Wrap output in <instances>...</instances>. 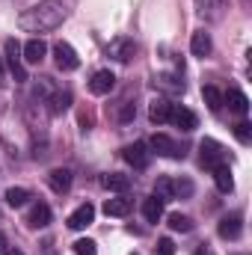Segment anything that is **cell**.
Segmentation results:
<instances>
[{"mask_svg":"<svg viewBox=\"0 0 252 255\" xmlns=\"http://www.w3.org/2000/svg\"><path fill=\"white\" fill-rule=\"evenodd\" d=\"M157 255H175V244L169 238H160L157 241Z\"/></svg>","mask_w":252,"mask_h":255,"instance_id":"obj_32","label":"cell"},{"mask_svg":"<svg viewBox=\"0 0 252 255\" xmlns=\"http://www.w3.org/2000/svg\"><path fill=\"white\" fill-rule=\"evenodd\" d=\"M6 83V71H3V63H0V86Z\"/></svg>","mask_w":252,"mask_h":255,"instance_id":"obj_37","label":"cell"},{"mask_svg":"<svg viewBox=\"0 0 252 255\" xmlns=\"http://www.w3.org/2000/svg\"><path fill=\"white\" fill-rule=\"evenodd\" d=\"M54 57H57V68H60V71H74V68L80 65L77 51H74L68 42H57V45H54Z\"/></svg>","mask_w":252,"mask_h":255,"instance_id":"obj_6","label":"cell"},{"mask_svg":"<svg viewBox=\"0 0 252 255\" xmlns=\"http://www.w3.org/2000/svg\"><path fill=\"white\" fill-rule=\"evenodd\" d=\"M217 232H220V238H226V241H238V238L244 235V217H241V214H226V217L220 220Z\"/></svg>","mask_w":252,"mask_h":255,"instance_id":"obj_8","label":"cell"},{"mask_svg":"<svg viewBox=\"0 0 252 255\" xmlns=\"http://www.w3.org/2000/svg\"><path fill=\"white\" fill-rule=\"evenodd\" d=\"M125 160L133 166V169H145V166L151 163V151H148L145 142H133V145L125 148Z\"/></svg>","mask_w":252,"mask_h":255,"instance_id":"obj_9","label":"cell"},{"mask_svg":"<svg viewBox=\"0 0 252 255\" xmlns=\"http://www.w3.org/2000/svg\"><path fill=\"white\" fill-rule=\"evenodd\" d=\"M136 116V107L130 104V101H122V113H119V122H130Z\"/></svg>","mask_w":252,"mask_h":255,"instance_id":"obj_33","label":"cell"},{"mask_svg":"<svg viewBox=\"0 0 252 255\" xmlns=\"http://www.w3.org/2000/svg\"><path fill=\"white\" fill-rule=\"evenodd\" d=\"M101 184H104L107 190H113V193H125V190H130V175L110 172V175H104V178H101Z\"/></svg>","mask_w":252,"mask_h":255,"instance_id":"obj_19","label":"cell"},{"mask_svg":"<svg viewBox=\"0 0 252 255\" xmlns=\"http://www.w3.org/2000/svg\"><path fill=\"white\" fill-rule=\"evenodd\" d=\"M21 54H24V57H21L24 63L39 65L42 60H45V54H48V45H45L42 39H30V42H27V45L21 48Z\"/></svg>","mask_w":252,"mask_h":255,"instance_id":"obj_12","label":"cell"},{"mask_svg":"<svg viewBox=\"0 0 252 255\" xmlns=\"http://www.w3.org/2000/svg\"><path fill=\"white\" fill-rule=\"evenodd\" d=\"M169 122L175 128H181V130H193V128L199 125V119H196V113L187 110V107H181V104H172V113H169Z\"/></svg>","mask_w":252,"mask_h":255,"instance_id":"obj_11","label":"cell"},{"mask_svg":"<svg viewBox=\"0 0 252 255\" xmlns=\"http://www.w3.org/2000/svg\"><path fill=\"white\" fill-rule=\"evenodd\" d=\"M39 255H57V241L54 238H42L39 241Z\"/></svg>","mask_w":252,"mask_h":255,"instance_id":"obj_31","label":"cell"},{"mask_svg":"<svg viewBox=\"0 0 252 255\" xmlns=\"http://www.w3.org/2000/svg\"><path fill=\"white\" fill-rule=\"evenodd\" d=\"M27 199H30V190L27 187H9L6 190V205H12V208H24Z\"/></svg>","mask_w":252,"mask_h":255,"instance_id":"obj_26","label":"cell"},{"mask_svg":"<svg viewBox=\"0 0 252 255\" xmlns=\"http://www.w3.org/2000/svg\"><path fill=\"white\" fill-rule=\"evenodd\" d=\"M92 220H95V208L86 202V205H80L77 211H71V217H68V229H71V232H80V229L92 226Z\"/></svg>","mask_w":252,"mask_h":255,"instance_id":"obj_10","label":"cell"},{"mask_svg":"<svg viewBox=\"0 0 252 255\" xmlns=\"http://www.w3.org/2000/svg\"><path fill=\"white\" fill-rule=\"evenodd\" d=\"M107 57H113L116 63H130V60L136 57V45H133V39H127V36H116V39H110V45H107Z\"/></svg>","mask_w":252,"mask_h":255,"instance_id":"obj_4","label":"cell"},{"mask_svg":"<svg viewBox=\"0 0 252 255\" xmlns=\"http://www.w3.org/2000/svg\"><path fill=\"white\" fill-rule=\"evenodd\" d=\"M193 190H196V187H193L190 178H175V181H172V193H175V199H190Z\"/></svg>","mask_w":252,"mask_h":255,"instance_id":"obj_27","label":"cell"},{"mask_svg":"<svg viewBox=\"0 0 252 255\" xmlns=\"http://www.w3.org/2000/svg\"><path fill=\"white\" fill-rule=\"evenodd\" d=\"M104 214L107 217H127L130 214V199H107L104 202Z\"/></svg>","mask_w":252,"mask_h":255,"instance_id":"obj_22","label":"cell"},{"mask_svg":"<svg viewBox=\"0 0 252 255\" xmlns=\"http://www.w3.org/2000/svg\"><path fill=\"white\" fill-rule=\"evenodd\" d=\"M71 181H74V175H71V169H65V166L51 169V175H48V184H51V190L54 193H68Z\"/></svg>","mask_w":252,"mask_h":255,"instance_id":"obj_13","label":"cell"},{"mask_svg":"<svg viewBox=\"0 0 252 255\" xmlns=\"http://www.w3.org/2000/svg\"><path fill=\"white\" fill-rule=\"evenodd\" d=\"M3 48H6V65H9L15 83H24V80H27V68H24V60H21V45H18L15 39H6Z\"/></svg>","mask_w":252,"mask_h":255,"instance_id":"obj_3","label":"cell"},{"mask_svg":"<svg viewBox=\"0 0 252 255\" xmlns=\"http://www.w3.org/2000/svg\"><path fill=\"white\" fill-rule=\"evenodd\" d=\"M154 196H157L160 202H172V199H175V193H172V178H169V175H160V178L154 181Z\"/></svg>","mask_w":252,"mask_h":255,"instance_id":"obj_25","label":"cell"},{"mask_svg":"<svg viewBox=\"0 0 252 255\" xmlns=\"http://www.w3.org/2000/svg\"><path fill=\"white\" fill-rule=\"evenodd\" d=\"M6 253V235H3V232H0V255Z\"/></svg>","mask_w":252,"mask_h":255,"instance_id":"obj_35","label":"cell"},{"mask_svg":"<svg viewBox=\"0 0 252 255\" xmlns=\"http://www.w3.org/2000/svg\"><path fill=\"white\" fill-rule=\"evenodd\" d=\"M202 98H205V104H208L211 113H220V110H223V92H220L217 86H205V89H202Z\"/></svg>","mask_w":252,"mask_h":255,"instance_id":"obj_24","label":"cell"},{"mask_svg":"<svg viewBox=\"0 0 252 255\" xmlns=\"http://www.w3.org/2000/svg\"><path fill=\"white\" fill-rule=\"evenodd\" d=\"M214 181H217V190L220 193H232L235 190V178H232V169H229L226 163L214 169Z\"/></svg>","mask_w":252,"mask_h":255,"instance_id":"obj_21","label":"cell"},{"mask_svg":"<svg viewBox=\"0 0 252 255\" xmlns=\"http://www.w3.org/2000/svg\"><path fill=\"white\" fill-rule=\"evenodd\" d=\"M154 86H157V89H163V92H172V95L184 92V80H181L178 74H169V71L157 74V77H154Z\"/></svg>","mask_w":252,"mask_h":255,"instance_id":"obj_16","label":"cell"},{"mask_svg":"<svg viewBox=\"0 0 252 255\" xmlns=\"http://www.w3.org/2000/svg\"><path fill=\"white\" fill-rule=\"evenodd\" d=\"M169 229L184 235V232L193 229V223H190V217H184V214H169Z\"/></svg>","mask_w":252,"mask_h":255,"instance_id":"obj_28","label":"cell"},{"mask_svg":"<svg viewBox=\"0 0 252 255\" xmlns=\"http://www.w3.org/2000/svg\"><path fill=\"white\" fill-rule=\"evenodd\" d=\"M48 223H51V208H48L45 202L33 205L30 214H27V226H30V229H45Z\"/></svg>","mask_w":252,"mask_h":255,"instance_id":"obj_15","label":"cell"},{"mask_svg":"<svg viewBox=\"0 0 252 255\" xmlns=\"http://www.w3.org/2000/svg\"><path fill=\"white\" fill-rule=\"evenodd\" d=\"M3 255H24V253H21V250H15V247H12V250H6V253H3Z\"/></svg>","mask_w":252,"mask_h":255,"instance_id":"obj_36","label":"cell"},{"mask_svg":"<svg viewBox=\"0 0 252 255\" xmlns=\"http://www.w3.org/2000/svg\"><path fill=\"white\" fill-rule=\"evenodd\" d=\"M199 151H202V166L211 169V172L226 163V148H223L217 139H211V136H205V139L199 142Z\"/></svg>","mask_w":252,"mask_h":255,"instance_id":"obj_2","label":"cell"},{"mask_svg":"<svg viewBox=\"0 0 252 255\" xmlns=\"http://www.w3.org/2000/svg\"><path fill=\"white\" fill-rule=\"evenodd\" d=\"M190 51H193V57H208L211 54V36L205 33V30H196L193 33V39H190Z\"/></svg>","mask_w":252,"mask_h":255,"instance_id":"obj_18","label":"cell"},{"mask_svg":"<svg viewBox=\"0 0 252 255\" xmlns=\"http://www.w3.org/2000/svg\"><path fill=\"white\" fill-rule=\"evenodd\" d=\"M48 101H51V113L60 116V113H65V110L71 107V92H68V89H57Z\"/></svg>","mask_w":252,"mask_h":255,"instance_id":"obj_23","label":"cell"},{"mask_svg":"<svg viewBox=\"0 0 252 255\" xmlns=\"http://www.w3.org/2000/svg\"><path fill=\"white\" fill-rule=\"evenodd\" d=\"M65 21V3L63 0H42L18 15V27L24 33H51Z\"/></svg>","mask_w":252,"mask_h":255,"instance_id":"obj_1","label":"cell"},{"mask_svg":"<svg viewBox=\"0 0 252 255\" xmlns=\"http://www.w3.org/2000/svg\"><path fill=\"white\" fill-rule=\"evenodd\" d=\"M142 217H145L148 223H157V220L163 217V202H160L157 196H148V199H142Z\"/></svg>","mask_w":252,"mask_h":255,"instance_id":"obj_20","label":"cell"},{"mask_svg":"<svg viewBox=\"0 0 252 255\" xmlns=\"http://www.w3.org/2000/svg\"><path fill=\"white\" fill-rule=\"evenodd\" d=\"M235 136H238V139H241L244 145H250V142H252V125L247 122V119L235 125Z\"/></svg>","mask_w":252,"mask_h":255,"instance_id":"obj_29","label":"cell"},{"mask_svg":"<svg viewBox=\"0 0 252 255\" xmlns=\"http://www.w3.org/2000/svg\"><path fill=\"white\" fill-rule=\"evenodd\" d=\"M148 148H154L160 157H172V160H181V157H184V148H181L172 136H166V133H154L151 142H148Z\"/></svg>","mask_w":252,"mask_h":255,"instance_id":"obj_5","label":"cell"},{"mask_svg":"<svg viewBox=\"0 0 252 255\" xmlns=\"http://www.w3.org/2000/svg\"><path fill=\"white\" fill-rule=\"evenodd\" d=\"M196 3H199V12H202V15H205L211 6H220V0H196Z\"/></svg>","mask_w":252,"mask_h":255,"instance_id":"obj_34","label":"cell"},{"mask_svg":"<svg viewBox=\"0 0 252 255\" xmlns=\"http://www.w3.org/2000/svg\"><path fill=\"white\" fill-rule=\"evenodd\" d=\"M113 86H116V74H113L110 68L95 71V74H92V80H89V92H92V95H110V92H113Z\"/></svg>","mask_w":252,"mask_h":255,"instance_id":"obj_7","label":"cell"},{"mask_svg":"<svg viewBox=\"0 0 252 255\" xmlns=\"http://www.w3.org/2000/svg\"><path fill=\"white\" fill-rule=\"evenodd\" d=\"M193 255H208V250H205V247H199V250H196Z\"/></svg>","mask_w":252,"mask_h":255,"instance_id":"obj_38","label":"cell"},{"mask_svg":"<svg viewBox=\"0 0 252 255\" xmlns=\"http://www.w3.org/2000/svg\"><path fill=\"white\" fill-rule=\"evenodd\" d=\"M169 113H172V104H169L166 98H154V101H151V107H148V119H151L154 125L169 122Z\"/></svg>","mask_w":252,"mask_h":255,"instance_id":"obj_17","label":"cell"},{"mask_svg":"<svg viewBox=\"0 0 252 255\" xmlns=\"http://www.w3.org/2000/svg\"><path fill=\"white\" fill-rule=\"evenodd\" d=\"M74 255H95V241H89V238L74 241Z\"/></svg>","mask_w":252,"mask_h":255,"instance_id":"obj_30","label":"cell"},{"mask_svg":"<svg viewBox=\"0 0 252 255\" xmlns=\"http://www.w3.org/2000/svg\"><path fill=\"white\" fill-rule=\"evenodd\" d=\"M223 104H229V110L238 116H247V110H250V98L241 89H229V95H223Z\"/></svg>","mask_w":252,"mask_h":255,"instance_id":"obj_14","label":"cell"}]
</instances>
